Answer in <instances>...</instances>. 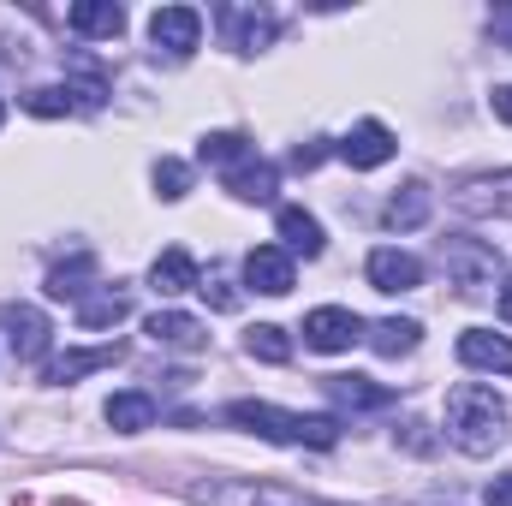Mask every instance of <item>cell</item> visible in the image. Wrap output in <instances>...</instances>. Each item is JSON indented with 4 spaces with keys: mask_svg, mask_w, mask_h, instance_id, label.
Here are the masks:
<instances>
[{
    "mask_svg": "<svg viewBox=\"0 0 512 506\" xmlns=\"http://www.w3.org/2000/svg\"><path fill=\"white\" fill-rule=\"evenodd\" d=\"M370 334V346L382 352V358H399V352H417V340H423V328L411 322V316H387L376 328H364Z\"/></svg>",
    "mask_w": 512,
    "mask_h": 506,
    "instance_id": "obj_24",
    "label": "cell"
},
{
    "mask_svg": "<svg viewBox=\"0 0 512 506\" xmlns=\"http://www.w3.org/2000/svg\"><path fill=\"white\" fill-rule=\"evenodd\" d=\"M274 227H280V251L286 256H322V221L316 215H304V209H280L274 215Z\"/></svg>",
    "mask_w": 512,
    "mask_h": 506,
    "instance_id": "obj_18",
    "label": "cell"
},
{
    "mask_svg": "<svg viewBox=\"0 0 512 506\" xmlns=\"http://www.w3.org/2000/svg\"><path fill=\"white\" fill-rule=\"evenodd\" d=\"M245 280H251L256 292H268V298H286L292 280H298V268H292V256L280 251V245H256L245 256Z\"/></svg>",
    "mask_w": 512,
    "mask_h": 506,
    "instance_id": "obj_13",
    "label": "cell"
},
{
    "mask_svg": "<svg viewBox=\"0 0 512 506\" xmlns=\"http://www.w3.org/2000/svg\"><path fill=\"white\" fill-rule=\"evenodd\" d=\"M322 387H328V399H334V405H346V411H382L387 399H393V393L376 387L370 376H328Z\"/></svg>",
    "mask_w": 512,
    "mask_h": 506,
    "instance_id": "obj_21",
    "label": "cell"
},
{
    "mask_svg": "<svg viewBox=\"0 0 512 506\" xmlns=\"http://www.w3.org/2000/svg\"><path fill=\"white\" fill-rule=\"evenodd\" d=\"M24 108L42 114V120H54V114H72V108H78V90H72V84H48V90H30Z\"/></svg>",
    "mask_w": 512,
    "mask_h": 506,
    "instance_id": "obj_28",
    "label": "cell"
},
{
    "mask_svg": "<svg viewBox=\"0 0 512 506\" xmlns=\"http://www.w3.org/2000/svg\"><path fill=\"white\" fill-rule=\"evenodd\" d=\"M507 429H512V411H507V399H501L495 387L459 381V387L447 393V441H453L459 453L489 459V453L507 441Z\"/></svg>",
    "mask_w": 512,
    "mask_h": 506,
    "instance_id": "obj_1",
    "label": "cell"
},
{
    "mask_svg": "<svg viewBox=\"0 0 512 506\" xmlns=\"http://www.w3.org/2000/svg\"><path fill=\"white\" fill-rule=\"evenodd\" d=\"M149 340L155 346H167V352H203V322L197 316H185V310H155L149 316Z\"/></svg>",
    "mask_w": 512,
    "mask_h": 506,
    "instance_id": "obj_15",
    "label": "cell"
},
{
    "mask_svg": "<svg viewBox=\"0 0 512 506\" xmlns=\"http://www.w3.org/2000/svg\"><path fill=\"white\" fill-rule=\"evenodd\" d=\"M483 501H489V506H512V471H501V477L483 489Z\"/></svg>",
    "mask_w": 512,
    "mask_h": 506,
    "instance_id": "obj_31",
    "label": "cell"
},
{
    "mask_svg": "<svg viewBox=\"0 0 512 506\" xmlns=\"http://www.w3.org/2000/svg\"><path fill=\"white\" fill-rule=\"evenodd\" d=\"M358 340H364V322L340 304H322V310L304 316V346L310 352H352Z\"/></svg>",
    "mask_w": 512,
    "mask_h": 506,
    "instance_id": "obj_7",
    "label": "cell"
},
{
    "mask_svg": "<svg viewBox=\"0 0 512 506\" xmlns=\"http://www.w3.org/2000/svg\"><path fill=\"white\" fill-rule=\"evenodd\" d=\"M459 364L465 370H489V376H512V340L489 334V328H465L459 334Z\"/></svg>",
    "mask_w": 512,
    "mask_h": 506,
    "instance_id": "obj_11",
    "label": "cell"
},
{
    "mask_svg": "<svg viewBox=\"0 0 512 506\" xmlns=\"http://www.w3.org/2000/svg\"><path fill=\"white\" fill-rule=\"evenodd\" d=\"M90 274H96V256L78 251L72 262H60L48 274V298H90Z\"/></svg>",
    "mask_w": 512,
    "mask_h": 506,
    "instance_id": "obj_25",
    "label": "cell"
},
{
    "mask_svg": "<svg viewBox=\"0 0 512 506\" xmlns=\"http://www.w3.org/2000/svg\"><path fill=\"white\" fill-rule=\"evenodd\" d=\"M221 30H227V48L256 54V48H268V42H274L280 18H274V12H262V6H221Z\"/></svg>",
    "mask_w": 512,
    "mask_h": 506,
    "instance_id": "obj_9",
    "label": "cell"
},
{
    "mask_svg": "<svg viewBox=\"0 0 512 506\" xmlns=\"http://www.w3.org/2000/svg\"><path fill=\"white\" fill-rule=\"evenodd\" d=\"M393 149H399V143H393V131H387L382 120H358V126L340 137V161H352L358 173H364V167H382V161H393Z\"/></svg>",
    "mask_w": 512,
    "mask_h": 506,
    "instance_id": "obj_10",
    "label": "cell"
},
{
    "mask_svg": "<svg viewBox=\"0 0 512 506\" xmlns=\"http://www.w3.org/2000/svg\"><path fill=\"white\" fill-rule=\"evenodd\" d=\"M245 352H251V358H262V364H286V358H292V340H286V328L256 322L251 334H245Z\"/></svg>",
    "mask_w": 512,
    "mask_h": 506,
    "instance_id": "obj_26",
    "label": "cell"
},
{
    "mask_svg": "<svg viewBox=\"0 0 512 506\" xmlns=\"http://www.w3.org/2000/svg\"><path fill=\"white\" fill-rule=\"evenodd\" d=\"M72 30L114 42V36L126 30V6H114V0H78V6H72Z\"/></svg>",
    "mask_w": 512,
    "mask_h": 506,
    "instance_id": "obj_22",
    "label": "cell"
},
{
    "mask_svg": "<svg viewBox=\"0 0 512 506\" xmlns=\"http://www.w3.org/2000/svg\"><path fill=\"white\" fill-rule=\"evenodd\" d=\"M120 358H126V346H120V340L90 346V352H60V358H48V381H54V387H66V381L96 376V370H108V364H120Z\"/></svg>",
    "mask_w": 512,
    "mask_h": 506,
    "instance_id": "obj_14",
    "label": "cell"
},
{
    "mask_svg": "<svg viewBox=\"0 0 512 506\" xmlns=\"http://www.w3.org/2000/svg\"><path fill=\"white\" fill-rule=\"evenodd\" d=\"M131 316V292L126 286H102L90 298H78V328H114Z\"/></svg>",
    "mask_w": 512,
    "mask_h": 506,
    "instance_id": "obj_20",
    "label": "cell"
},
{
    "mask_svg": "<svg viewBox=\"0 0 512 506\" xmlns=\"http://www.w3.org/2000/svg\"><path fill=\"white\" fill-rule=\"evenodd\" d=\"M495 36L512 48V6H501V12H495Z\"/></svg>",
    "mask_w": 512,
    "mask_h": 506,
    "instance_id": "obj_34",
    "label": "cell"
},
{
    "mask_svg": "<svg viewBox=\"0 0 512 506\" xmlns=\"http://www.w3.org/2000/svg\"><path fill=\"white\" fill-rule=\"evenodd\" d=\"M227 423L251 429L262 441H280V447H340V417H298V411H280L268 399H233L227 405Z\"/></svg>",
    "mask_w": 512,
    "mask_h": 506,
    "instance_id": "obj_2",
    "label": "cell"
},
{
    "mask_svg": "<svg viewBox=\"0 0 512 506\" xmlns=\"http://www.w3.org/2000/svg\"><path fill=\"white\" fill-rule=\"evenodd\" d=\"M447 274H453V286L465 292V298H477V292H489L495 280H501V251L495 245H477V239H447Z\"/></svg>",
    "mask_w": 512,
    "mask_h": 506,
    "instance_id": "obj_5",
    "label": "cell"
},
{
    "mask_svg": "<svg viewBox=\"0 0 512 506\" xmlns=\"http://www.w3.org/2000/svg\"><path fill=\"white\" fill-rule=\"evenodd\" d=\"M197 155L215 161V167H239V161H251V143H245L239 131H209V137L197 143Z\"/></svg>",
    "mask_w": 512,
    "mask_h": 506,
    "instance_id": "obj_27",
    "label": "cell"
},
{
    "mask_svg": "<svg viewBox=\"0 0 512 506\" xmlns=\"http://www.w3.org/2000/svg\"><path fill=\"white\" fill-rule=\"evenodd\" d=\"M185 495L197 506H334L316 495H298L286 483H256V477H209V483H185Z\"/></svg>",
    "mask_w": 512,
    "mask_h": 506,
    "instance_id": "obj_3",
    "label": "cell"
},
{
    "mask_svg": "<svg viewBox=\"0 0 512 506\" xmlns=\"http://www.w3.org/2000/svg\"><path fill=\"white\" fill-rule=\"evenodd\" d=\"M0 334H6V346H12V358H24V364L48 358V316H42L36 304H6V310H0Z\"/></svg>",
    "mask_w": 512,
    "mask_h": 506,
    "instance_id": "obj_8",
    "label": "cell"
},
{
    "mask_svg": "<svg viewBox=\"0 0 512 506\" xmlns=\"http://www.w3.org/2000/svg\"><path fill=\"white\" fill-rule=\"evenodd\" d=\"M185 191H191V167L173 161V155H161V161H155V197H161V203H179Z\"/></svg>",
    "mask_w": 512,
    "mask_h": 506,
    "instance_id": "obj_29",
    "label": "cell"
},
{
    "mask_svg": "<svg viewBox=\"0 0 512 506\" xmlns=\"http://www.w3.org/2000/svg\"><path fill=\"white\" fill-rule=\"evenodd\" d=\"M501 316L512 322V274H507V286H501Z\"/></svg>",
    "mask_w": 512,
    "mask_h": 506,
    "instance_id": "obj_36",
    "label": "cell"
},
{
    "mask_svg": "<svg viewBox=\"0 0 512 506\" xmlns=\"http://www.w3.org/2000/svg\"><path fill=\"white\" fill-rule=\"evenodd\" d=\"M197 292H203V298H209L215 310H233V304H239V292H233V286H227L221 274H209V286H197Z\"/></svg>",
    "mask_w": 512,
    "mask_h": 506,
    "instance_id": "obj_30",
    "label": "cell"
},
{
    "mask_svg": "<svg viewBox=\"0 0 512 506\" xmlns=\"http://www.w3.org/2000/svg\"><path fill=\"white\" fill-rule=\"evenodd\" d=\"M322 155H328V149H322V143H310V149H298V155H292V161H298V167H316V161H322Z\"/></svg>",
    "mask_w": 512,
    "mask_h": 506,
    "instance_id": "obj_35",
    "label": "cell"
},
{
    "mask_svg": "<svg viewBox=\"0 0 512 506\" xmlns=\"http://www.w3.org/2000/svg\"><path fill=\"white\" fill-rule=\"evenodd\" d=\"M108 423H114L120 435L155 429V399H149V393H114V399H108Z\"/></svg>",
    "mask_w": 512,
    "mask_h": 506,
    "instance_id": "obj_23",
    "label": "cell"
},
{
    "mask_svg": "<svg viewBox=\"0 0 512 506\" xmlns=\"http://www.w3.org/2000/svg\"><path fill=\"white\" fill-rule=\"evenodd\" d=\"M429 209H435V191H429L423 179H411V185H399V191L387 197L382 221L393 227V233H411V227H423V221H429Z\"/></svg>",
    "mask_w": 512,
    "mask_h": 506,
    "instance_id": "obj_16",
    "label": "cell"
},
{
    "mask_svg": "<svg viewBox=\"0 0 512 506\" xmlns=\"http://www.w3.org/2000/svg\"><path fill=\"white\" fill-rule=\"evenodd\" d=\"M0 126H6V102H0Z\"/></svg>",
    "mask_w": 512,
    "mask_h": 506,
    "instance_id": "obj_37",
    "label": "cell"
},
{
    "mask_svg": "<svg viewBox=\"0 0 512 506\" xmlns=\"http://www.w3.org/2000/svg\"><path fill=\"white\" fill-rule=\"evenodd\" d=\"M370 286L376 292H417L423 286V262L411 251H393V245H382V251H370Z\"/></svg>",
    "mask_w": 512,
    "mask_h": 506,
    "instance_id": "obj_12",
    "label": "cell"
},
{
    "mask_svg": "<svg viewBox=\"0 0 512 506\" xmlns=\"http://www.w3.org/2000/svg\"><path fill=\"white\" fill-rule=\"evenodd\" d=\"M453 209L459 215H477V221H512V167L501 173H471V179H459L453 185Z\"/></svg>",
    "mask_w": 512,
    "mask_h": 506,
    "instance_id": "obj_4",
    "label": "cell"
},
{
    "mask_svg": "<svg viewBox=\"0 0 512 506\" xmlns=\"http://www.w3.org/2000/svg\"><path fill=\"white\" fill-rule=\"evenodd\" d=\"M495 114L512 126V84H501V90H495Z\"/></svg>",
    "mask_w": 512,
    "mask_h": 506,
    "instance_id": "obj_33",
    "label": "cell"
},
{
    "mask_svg": "<svg viewBox=\"0 0 512 506\" xmlns=\"http://www.w3.org/2000/svg\"><path fill=\"white\" fill-rule=\"evenodd\" d=\"M227 191H233L239 203H274L280 173H274L268 161H239V167H227Z\"/></svg>",
    "mask_w": 512,
    "mask_h": 506,
    "instance_id": "obj_19",
    "label": "cell"
},
{
    "mask_svg": "<svg viewBox=\"0 0 512 506\" xmlns=\"http://www.w3.org/2000/svg\"><path fill=\"white\" fill-rule=\"evenodd\" d=\"M149 286L161 292V298H179V292H191V286H203V274H197V262H191V251H161L155 256V268H149Z\"/></svg>",
    "mask_w": 512,
    "mask_h": 506,
    "instance_id": "obj_17",
    "label": "cell"
},
{
    "mask_svg": "<svg viewBox=\"0 0 512 506\" xmlns=\"http://www.w3.org/2000/svg\"><path fill=\"white\" fill-rule=\"evenodd\" d=\"M405 447H411V453H429V447H435V441H429V435H423V423H405Z\"/></svg>",
    "mask_w": 512,
    "mask_h": 506,
    "instance_id": "obj_32",
    "label": "cell"
},
{
    "mask_svg": "<svg viewBox=\"0 0 512 506\" xmlns=\"http://www.w3.org/2000/svg\"><path fill=\"white\" fill-rule=\"evenodd\" d=\"M149 42L167 48L173 60H185V54L203 42V12H197V6H155V12H149Z\"/></svg>",
    "mask_w": 512,
    "mask_h": 506,
    "instance_id": "obj_6",
    "label": "cell"
}]
</instances>
